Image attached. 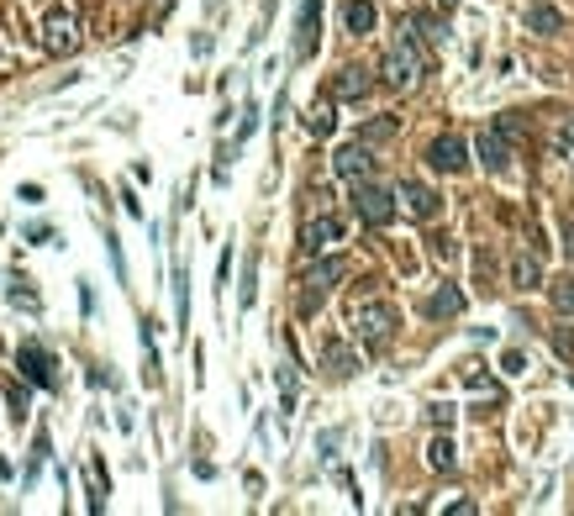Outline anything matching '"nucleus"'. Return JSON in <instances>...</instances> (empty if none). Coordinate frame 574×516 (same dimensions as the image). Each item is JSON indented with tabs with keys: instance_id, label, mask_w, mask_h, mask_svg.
Instances as JSON below:
<instances>
[{
	"instance_id": "f8f14e48",
	"label": "nucleus",
	"mask_w": 574,
	"mask_h": 516,
	"mask_svg": "<svg viewBox=\"0 0 574 516\" xmlns=\"http://www.w3.org/2000/svg\"><path fill=\"white\" fill-rule=\"evenodd\" d=\"M316 16H322V0H306L301 22H296V59H311V53H316Z\"/></svg>"
},
{
	"instance_id": "412c9836",
	"label": "nucleus",
	"mask_w": 574,
	"mask_h": 516,
	"mask_svg": "<svg viewBox=\"0 0 574 516\" xmlns=\"http://www.w3.org/2000/svg\"><path fill=\"white\" fill-rule=\"evenodd\" d=\"M553 305H559L564 316H574V279H559V285H553Z\"/></svg>"
},
{
	"instance_id": "c85d7f7f",
	"label": "nucleus",
	"mask_w": 574,
	"mask_h": 516,
	"mask_svg": "<svg viewBox=\"0 0 574 516\" xmlns=\"http://www.w3.org/2000/svg\"><path fill=\"white\" fill-rule=\"evenodd\" d=\"M564 143H569V148H574V122H569V127H564Z\"/></svg>"
},
{
	"instance_id": "0eeeda50",
	"label": "nucleus",
	"mask_w": 574,
	"mask_h": 516,
	"mask_svg": "<svg viewBox=\"0 0 574 516\" xmlns=\"http://www.w3.org/2000/svg\"><path fill=\"white\" fill-rule=\"evenodd\" d=\"M333 169H337V180H369V174H374V153H369V143H348V148H337Z\"/></svg>"
},
{
	"instance_id": "7ed1b4c3",
	"label": "nucleus",
	"mask_w": 574,
	"mask_h": 516,
	"mask_svg": "<svg viewBox=\"0 0 574 516\" xmlns=\"http://www.w3.org/2000/svg\"><path fill=\"white\" fill-rule=\"evenodd\" d=\"M348 274V264L343 258H322V264H311V274H306L301 285V316H311V311H322V301H327V290H333L337 279Z\"/></svg>"
},
{
	"instance_id": "a211bd4d",
	"label": "nucleus",
	"mask_w": 574,
	"mask_h": 516,
	"mask_svg": "<svg viewBox=\"0 0 574 516\" xmlns=\"http://www.w3.org/2000/svg\"><path fill=\"white\" fill-rule=\"evenodd\" d=\"M353 369H359V359H353V353H348L343 342H327V374H337V380H348Z\"/></svg>"
},
{
	"instance_id": "4be33fe9",
	"label": "nucleus",
	"mask_w": 574,
	"mask_h": 516,
	"mask_svg": "<svg viewBox=\"0 0 574 516\" xmlns=\"http://www.w3.org/2000/svg\"><path fill=\"white\" fill-rule=\"evenodd\" d=\"M391 132H395V122H391V117H380V122H369V127H363V137H359V143H380V137H391Z\"/></svg>"
},
{
	"instance_id": "dca6fc26",
	"label": "nucleus",
	"mask_w": 574,
	"mask_h": 516,
	"mask_svg": "<svg viewBox=\"0 0 574 516\" xmlns=\"http://www.w3.org/2000/svg\"><path fill=\"white\" fill-rule=\"evenodd\" d=\"M343 27L353 32V37L374 32V5H369V0H348V5H343Z\"/></svg>"
},
{
	"instance_id": "5701e85b",
	"label": "nucleus",
	"mask_w": 574,
	"mask_h": 516,
	"mask_svg": "<svg viewBox=\"0 0 574 516\" xmlns=\"http://www.w3.org/2000/svg\"><path fill=\"white\" fill-rule=\"evenodd\" d=\"M279 390H285V406H296V374H290V364L279 369Z\"/></svg>"
},
{
	"instance_id": "39448f33",
	"label": "nucleus",
	"mask_w": 574,
	"mask_h": 516,
	"mask_svg": "<svg viewBox=\"0 0 574 516\" xmlns=\"http://www.w3.org/2000/svg\"><path fill=\"white\" fill-rule=\"evenodd\" d=\"M42 42H48V53H74L80 48V22H74L69 5H53L42 16Z\"/></svg>"
},
{
	"instance_id": "a878e982",
	"label": "nucleus",
	"mask_w": 574,
	"mask_h": 516,
	"mask_svg": "<svg viewBox=\"0 0 574 516\" xmlns=\"http://www.w3.org/2000/svg\"><path fill=\"white\" fill-rule=\"evenodd\" d=\"M559 232H564V253L574 258V211H564V221H559Z\"/></svg>"
},
{
	"instance_id": "b1692460",
	"label": "nucleus",
	"mask_w": 574,
	"mask_h": 516,
	"mask_svg": "<svg viewBox=\"0 0 574 516\" xmlns=\"http://www.w3.org/2000/svg\"><path fill=\"white\" fill-rule=\"evenodd\" d=\"M11 417H16V422L27 417V390H22V385H11Z\"/></svg>"
},
{
	"instance_id": "f3484780",
	"label": "nucleus",
	"mask_w": 574,
	"mask_h": 516,
	"mask_svg": "<svg viewBox=\"0 0 574 516\" xmlns=\"http://www.w3.org/2000/svg\"><path fill=\"white\" fill-rule=\"evenodd\" d=\"M527 27L543 32V37H553V32H564V16H559L553 5H527Z\"/></svg>"
},
{
	"instance_id": "6ab92c4d",
	"label": "nucleus",
	"mask_w": 574,
	"mask_h": 516,
	"mask_svg": "<svg viewBox=\"0 0 574 516\" xmlns=\"http://www.w3.org/2000/svg\"><path fill=\"white\" fill-rule=\"evenodd\" d=\"M427 464H432V469H443V474H448V469H454V464H458L454 443H448V437H438V443H432V448H427Z\"/></svg>"
},
{
	"instance_id": "cd10ccee",
	"label": "nucleus",
	"mask_w": 574,
	"mask_h": 516,
	"mask_svg": "<svg viewBox=\"0 0 574 516\" xmlns=\"http://www.w3.org/2000/svg\"><path fill=\"white\" fill-rule=\"evenodd\" d=\"M501 369H506V374H522V353H516V348H512V353L501 359Z\"/></svg>"
},
{
	"instance_id": "f257e3e1",
	"label": "nucleus",
	"mask_w": 574,
	"mask_h": 516,
	"mask_svg": "<svg viewBox=\"0 0 574 516\" xmlns=\"http://www.w3.org/2000/svg\"><path fill=\"white\" fill-rule=\"evenodd\" d=\"M427 69V48L417 32H395L391 48H385V80H391L395 90H406V85H417Z\"/></svg>"
},
{
	"instance_id": "1a4fd4ad",
	"label": "nucleus",
	"mask_w": 574,
	"mask_h": 516,
	"mask_svg": "<svg viewBox=\"0 0 574 516\" xmlns=\"http://www.w3.org/2000/svg\"><path fill=\"white\" fill-rule=\"evenodd\" d=\"M427 164H432V169H443V174H464V169H469V148L448 132V137H438V143L427 148Z\"/></svg>"
},
{
	"instance_id": "bb28decb",
	"label": "nucleus",
	"mask_w": 574,
	"mask_h": 516,
	"mask_svg": "<svg viewBox=\"0 0 574 516\" xmlns=\"http://www.w3.org/2000/svg\"><path fill=\"white\" fill-rule=\"evenodd\" d=\"M417 32H422V42H438V37H443V32H438V22H432V16H417Z\"/></svg>"
},
{
	"instance_id": "4468645a",
	"label": "nucleus",
	"mask_w": 574,
	"mask_h": 516,
	"mask_svg": "<svg viewBox=\"0 0 574 516\" xmlns=\"http://www.w3.org/2000/svg\"><path fill=\"white\" fill-rule=\"evenodd\" d=\"M422 311L432 316V322H443V316H458V311H464V290H454V285H443L438 296H427V301H422Z\"/></svg>"
},
{
	"instance_id": "20e7f679",
	"label": "nucleus",
	"mask_w": 574,
	"mask_h": 516,
	"mask_svg": "<svg viewBox=\"0 0 574 516\" xmlns=\"http://www.w3.org/2000/svg\"><path fill=\"white\" fill-rule=\"evenodd\" d=\"M353 211L369 227H385L395 216V190H385V184H374V180H353Z\"/></svg>"
},
{
	"instance_id": "aec40b11",
	"label": "nucleus",
	"mask_w": 574,
	"mask_h": 516,
	"mask_svg": "<svg viewBox=\"0 0 574 516\" xmlns=\"http://www.w3.org/2000/svg\"><path fill=\"white\" fill-rule=\"evenodd\" d=\"M306 127H311L316 137H327V132H333V127H337L333 106H311V111H306Z\"/></svg>"
},
{
	"instance_id": "393cba45",
	"label": "nucleus",
	"mask_w": 574,
	"mask_h": 516,
	"mask_svg": "<svg viewBox=\"0 0 574 516\" xmlns=\"http://www.w3.org/2000/svg\"><path fill=\"white\" fill-rule=\"evenodd\" d=\"M253 285H259V264H248V274H242V305H253Z\"/></svg>"
},
{
	"instance_id": "f03ea898",
	"label": "nucleus",
	"mask_w": 574,
	"mask_h": 516,
	"mask_svg": "<svg viewBox=\"0 0 574 516\" xmlns=\"http://www.w3.org/2000/svg\"><path fill=\"white\" fill-rule=\"evenodd\" d=\"M395 305L391 301H363V305H353V337H359L363 348H385L391 342V333H395Z\"/></svg>"
},
{
	"instance_id": "9d476101",
	"label": "nucleus",
	"mask_w": 574,
	"mask_h": 516,
	"mask_svg": "<svg viewBox=\"0 0 574 516\" xmlns=\"http://www.w3.org/2000/svg\"><path fill=\"white\" fill-rule=\"evenodd\" d=\"M301 243H306V253H322V248L343 243V216H311L306 232H301Z\"/></svg>"
},
{
	"instance_id": "c756f323",
	"label": "nucleus",
	"mask_w": 574,
	"mask_h": 516,
	"mask_svg": "<svg viewBox=\"0 0 574 516\" xmlns=\"http://www.w3.org/2000/svg\"><path fill=\"white\" fill-rule=\"evenodd\" d=\"M438 5H443V11H454V5H458V0H438Z\"/></svg>"
},
{
	"instance_id": "423d86ee",
	"label": "nucleus",
	"mask_w": 574,
	"mask_h": 516,
	"mask_svg": "<svg viewBox=\"0 0 574 516\" xmlns=\"http://www.w3.org/2000/svg\"><path fill=\"white\" fill-rule=\"evenodd\" d=\"M16 369L27 374L32 385H42V390L59 385V374H53V353H48L42 342H22V348H16Z\"/></svg>"
},
{
	"instance_id": "6e6552de",
	"label": "nucleus",
	"mask_w": 574,
	"mask_h": 516,
	"mask_svg": "<svg viewBox=\"0 0 574 516\" xmlns=\"http://www.w3.org/2000/svg\"><path fill=\"white\" fill-rule=\"evenodd\" d=\"M395 201H400L406 211L417 216V221H432V216H438V206H443V201H438V190H427L422 180H400Z\"/></svg>"
},
{
	"instance_id": "ddd939ff",
	"label": "nucleus",
	"mask_w": 574,
	"mask_h": 516,
	"mask_svg": "<svg viewBox=\"0 0 574 516\" xmlns=\"http://www.w3.org/2000/svg\"><path fill=\"white\" fill-rule=\"evenodd\" d=\"M369 69H359V63H348V69H337V80H333V95L337 100H363L369 95Z\"/></svg>"
},
{
	"instance_id": "9b49d317",
	"label": "nucleus",
	"mask_w": 574,
	"mask_h": 516,
	"mask_svg": "<svg viewBox=\"0 0 574 516\" xmlns=\"http://www.w3.org/2000/svg\"><path fill=\"white\" fill-rule=\"evenodd\" d=\"M480 158H485V169H490V174H501V169L512 164V137H506L501 127H490V132L480 137Z\"/></svg>"
},
{
	"instance_id": "2eb2a0df",
	"label": "nucleus",
	"mask_w": 574,
	"mask_h": 516,
	"mask_svg": "<svg viewBox=\"0 0 574 516\" xmlns=\"http://www.w3.org/2000/svg\"><path fill=\"white\" fill-rule=\"evenodd\" d=\"M512 285H516V290H538V285H543V264H538L532 253H516V264H512Z\"/></svg>"
}]
</instances>
